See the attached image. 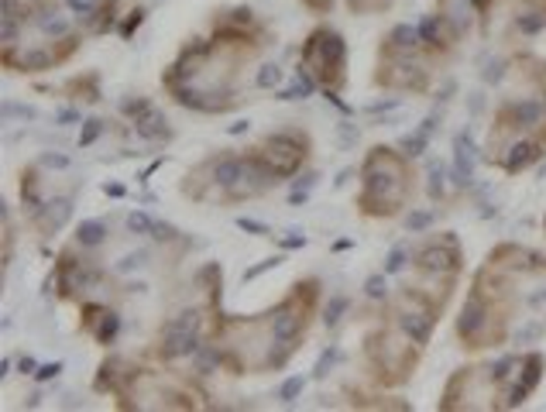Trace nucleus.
<instances>
[{
    "label": "nucleus",
    "instance_id": "nucleus-1",
    "mask_svg": "<svg viewBox=\"0 0 546 412\" xmlns=\"http://www.w3.org/2000/svg\"><path fill=\"white\" fill-rule=\"evenodd\" d=\"M529 275H546V258L519 248V244H498L481 272L474 275L468 303L457 320V340L468 351L498 347L509 337V323L516 313V285Z\"/></svg>",
    "mask_w": 546,
    "mask_h": 412
},
{
    "label": "nucleus",
    "instance_id": "nucleus-2",
    "mask_svg": "<svg viewBox=\"0 0 546 412\" xmlns=\"http://www.w3.org/2000/svg\"><path fill=\"white\" fill-rule=\"evenodd\" d=\"M413 196V169L406 154L392 148H371L361 165V193H358V210L364 217L389 220Z\"/></svg>",
    "mask_w": 546,
    "mask_h": 412
},
{
    "label": "nucleus",
    "instance_id": "nucleus-3",
    "mask_svg": "<svg viewBox=\"0 0 546 412\" xmlns=\"http://www.w3.org/2000/svg\"><path fill=\"white\" fill-rule=\"evenodd\" d=\"M419 351L423 347H419L416 340H409L392 320L385 327H378L375 334L364 337V358H368V368H371L375 382H382V385L409 382L419 364Z\"/></svg>",
    "mask_w": 546,
    "mask_h": 412
},
{
    "label": "nucleus",
    "instance_id": "nucleus-4",
    "mask_svg": "<svg viewBox=\"0 0 546 412\" xmlns=\"http://www.w3.org/2000/svg\"><path fill=\"white\" fill-rule=\"evenodd\" d=\"M299 66L323 86L327 93H340L347 83V42L334 28H316L299 52Z\"/></svg>",
    "mask_w": 546,
    "mask_h": 412
},
{
    "label": "nucleus",
    "instance_id": "nucleus-5",
    "mask_svg": "<svg viewBox=\"0 0 546 412\" xmlns=\"http://www.w3.org/2000/svg\"><path fill=\"white\" fill-rule=\"evenodd\" d=\"M248 154L258 162L268 176H275V179L282 182L303 169V162L310 154V138L303 131H279V134H268L265 141H258Z\"/></svg>",
    "mask_w": 546,
    "mask_h": 412
},
{
    "label": "nucleus",
    "instance_id": "nucleus-6",
    "mask_svg": "<svg viewBox=\"0 0 546 412\" xmlns=\"http://www.w3.org/2000/svg\"><path fill=\"white\" fill-rule=\"evenodd\" d=\"M124 114L131 117V124H134V131H138L141 138H148V141L169 138V121L162 117V110H158L152 100H145V97L128 100L124 103Z\"/></svg>",
    "mask_w": 546,
    "mask_h": 412
},
{
    "label": "nucleus",
    "instance_id": "nucleus-7",
    "mask_svg": "<svg viewBox=\"0 0 546 412\" xmlns=\"http://www.w3.org/2000/svg\"><path fill=\"white\" fill-rule=\"evenodd\" d=\"M79 327H83V334H90L97 344H104V347H110L114 340H117V334H121V316L114 313V309L107 306H83V320H79Z\"/></svg>",
    "mask_w": 546,
    "mask_h": 412
},
{
    "label": "nucleus",
    "instance_id": "nucleus-8",
    "mask_svg": "<svg viewBox=\"0 0 546 412\" xmlns=\"http://www.w3.org/2000/svg\"><path fill=\"white\" fill-rule=\"evenodd\" d=\"M21 203L28 206L31 217H38L49 206V200H45V179H42L38 165H28L25 172H21Z\"/></svg>",
    "mask_w": 546,
    "mask_h": 412
},
{
    "label": "nucleus",
    "instance_id": "nucleus-9",
    "mask_svg": "<svg viewBox=\"0 0 546 412\" xmlns=\"http://www.w3.org/2000/svg\"><path fill=\"white\" fill-rule=\"evenodd\" d=\"M117 7H121V0H100V7L86 18V21H90V31H93V35L114 31V28H117Z\"/></svg>",
    "mask_w": 546,
    "mask_h": 412
},
{
    "label": "nucleus",
    "instance_id": "nucleus-10",
    "mask_svg": "<svg viewBox=\"0 0 546 412\" xmlns=\"http://www.w3.org/2000/svg\"><path fill=\"white\" fill-rule=\"evenodd\" d=\"M107 241V224L104 220H83L76 227V244L79 248H100Z\"/></svg>",
    "mask_w": 546,
    "mask_h": 412
},
{
    "label": "nucleus",
    "instance_id": "nucleus-11",
    "mask_svg": "<svg viewBox=\"0 0 546 412\" xmlns=\"http://www.w3.org/2000/svg\"><path fill=\"white\" fill-rule=\"evenodd\" d=\"M66 93H79L83 100H90V103H97L100 100V83H97V76L90 73V76H76L69 86H66Z\"/></svg>",
    "mask_w": 546,
    "mask_h": 412
},
{
    "label": "nucleus",
    "instance_id": "nucleus-12",
    "mask_svg": "<svg viewBox=\"0 0 546 412\" xmlns=\"http://www.w3.org/2000/svg\"><path fill=\"white\" fill-rule=\"evenodd\" d=\"M430 124H433V121H426V124H423L419 131H413V134H406V141H402V152L409 154V158L426 148V141H430Z\"/></svg>",
    "mask_w": 546,
    "mask_h": 412
},
{
    "label": "nucleus",
    "instance_id": "nucleus-13",
    "mask_svg": "<svg viewBox=\"0 0 546 412\" xmlns=\"http://www.w3.org/2000/svg\"><path fill=\"white\" fill-rule=\"evenodd\" d=\"M347 306H351V299L347 296H334L330 303H327V313H323V320H327V327H337L340 316L347 313Z\"/></svg>",
    "mask_w": 546,
    "mask_h": 412
},
{
    "label": "nucleus",
    "instance_id": "nucleus-14",
    "mask_svg": "<svg viewBox=\"0 0 546 412\" xmlns=\"http://www.w3.org/2000/svg\"><path fill=\"white\" fill-rule=\"evenodd\" d=\"M104 128H107V124L100 121V117H90V121L83 124V134H79V148H90V145H93V141L104 134Z\"/></svg>",
    "mask_w": 546,
    "mask_h": 412
},
{
    "label": "nucleus",
    "instance_id": "nucleus-15",
    "mask_svg": "<svg viewBox=\"0 0 546 412\" xmlns=\"http://www.w3.org/2000/svg\"><path fill=\"white\" fill-rule=\"evenodd\" d=\"M128 231H134V234H155V220H152L148 213L134 210V213L128 217Z\"/></svg>",
    "mask_w": 546,
    "mask_h": 412
},
{
    "label": "nucleus",
    "instance_id": "nucleus-16",
    "mask_svg": "<svg viewBox=\"0 0 546 412\" xmlns=\"http://www.w3.org/2000/svg\"><path fill=\"white\" fill-rule=\"evenodd\" d=\"M351 14H375V11H385L389 0H347Z\"/></svg>",
    "mask_w": 546,
    "mask_h": 412
},
{
    "label": "nucleus",
    "instance_id": "nucleus-17",
    "mask_svg": "<svg viewBox=\"0 0 546 412\" xmlns=\"http://www.w3.org/2000/svg\"><path fill=\"white\" fill-rule=\"evenodd\" d=\"M141 21H145V11H141V7H134V11H128L124 25L117 28V35H121V38H131V35H134V31L141 28Z\"/></svg>",
    "mask_w": 546,
    "mask_h": 412
},
{
    "label": "nucleus",
    "instance_id": "nucleus-18",
    "mask_svg": "<svg viewBox=\"0 0 546 412\" xmlns=\"http://www.w3.org/2000/svg\"><path fill=\"white\" fill-rule=\"evenodd\" d=\"M255 83H258L261 90H268V86H279V83H282V69H279V66H261V73H258V79H255Z\"/></svg>",
    "mask_w": 546,
    "mask_h": 412
},
{
    "label": "nucleus",
    "instance_id": "nucleus-19",
    "mask_svg": "<svg viewBox=\"0 0 546 412\" xmlns=\"http://www.w3.org/2000/svg\"><path fill=\"white\" fill-rule=\"evenodd\" d=\"M364 292H368V299H385V275H371L364 282Z\"/></svg>",
    "mask_w": 546,
    "mask_h": 412
},
{
    "label": "nucleus",
    "instance_id": "nucleus-20",
    "mask_svg": "<svg viewBox=\"0 0 546 412\" xmlns=\"http://www.w3.org/2000/svg\"><path fill=\"white\" fill-rule=\"evenodd\" d=\"M406 258H409V251H406V248L399 244V248H395V251H392V255H389V261H385V272H389V275H395V272H402Z\"/></svg>",
    "mask_w": 546,
    "mask_h": 412
},
{
    "label": "nucleus",
    "instance_id": "nucleus-21",
    "mask_svg": "<svg viewBox=\"0 0 546 412\" xmlns=\"http://www.w3.org/2000/svg\"><path fill=\"white\" fill-rule=\"evenodd\" d=\"M279 265H282V258H265V261H261V265H255L251 272H244V282H251V279H258V275H265L268 268H279Z\"/></svg>",
    "mask_w": 546,
    "mask_h": 412
},
{
    "label": "nucleus",
    "instance_id": "nucleus-22",
    "mask_svg": "<svg viewBox=\"0 0 546 412\" xmlns=\"http://www.w3.org/2000/svg\"><path fill=\"white\" fill-rule=\"evenodd\" d=\"M66 4H69V7L76 11L83 21H86V18H90V14H93V11L100 7V0H66Z\"/></svg>",
    "mask_w": 546,
    "mask_h": 412
},
{
    "label": "nucleus",
    "instance_id": "nucleus-23",
    "mask_svg": "<svg viewBox=\"0 0 546 412\" xmlns=\"http://www.w3.org/2000/svg\"><path fill=\"white\" fill-rule=\"evenodd\" d=\"M299 392H303V378L296 375V378H289L286 385H282V392H279V399H282V402H292V399H296Z\"/></svg>",
    "mask_w": 546,
    "mask_h": 412
},
{
    "label": "nucleus",
    "instance_id": "nucleus-24",
    "mask_svg": "<svg viewBox=\"0 0 546 412\" xmlns=\"http://www.w3.org/2000/svg\"><path fill=\"white\" fill-rule=\"evenodd\" d=\"M334 358H337V347H330V351H327L323 358L316 360V378H323V375L330 371V364H334Z\"/></svg>",
    "mask_w": 546,
    "mask_h": 412
},
{
    "label": "nucleus",
    "instance_id": "nucleus-25",
    "mask_svg": "<svg viewBox=\"0 0 546 412\" xmlns=\"http://www.w3.org/2000/svg\"><path fill=\"white\" fill-rule=\"evenodd\" d=\"M59 371H62V364H59V360H55V364H42V368L35 371V378H38V382H49V378H55Z\"/></svg>",
    "mask_w": 546,
    "mask_h": 412
},
{
    "label": "nucleus",
    "instance_id": "nucleus-26",
    "mask_svg": "<svg viewBox=\"0 0 546 412\" xmlns=\"http://www.w3.org/2000/svg\"><path fill=\"white\" fill-rule=\"evenodd\" d=\"M237 227H241V231H251V234H258V237H265V234H268V227H265V224H255V220H244V217H241V220H237Z\"/></svg>",
    "mask_w": 546,
    "mask_h": 412
},
{
    "label": "nucleus",
    "instance_id": "nucleus-27",
    "mask_svg": "<svg viewBox=\"0 0 546 412\" xmlns=\"http://www.w3.org/2000/svg\"><path fill=\"white\" fill-rule=\"evenodd\" d=\"M310 11H316V14H327L330 7H334V0H303Z\"/></svg>",
    "mask_w": 546,
    "mask_h": 412
},
{
    "label": "nucleus",
    "instance_id": "nucleus-28",
    "mask_svg": "<svg viewBox=\"0 0 546 412\" xmlns=\"http://www.w3.org/2000/svg\"><path fill=\"white\" fill-rule=\"evenodd\" d=\"M42 165H55V169H66V165H69V158H66V154H45V158H42Z\"/></svg>",
    "mask_w": 546,
    "mask_h": 412
},
{
    "label": "nucleus",
    "instance_id": "nucleus-29",
    "mask_svg": "<svg viewBox=\"0 0 546 412\" xmlns=\"http://www.w3.org/2000/svg\"><path fill=\"white\" fill-rule=\"evenodd\" d=\"M430 224V213H413L409 217V231H419V227H426Z\"/></svg>",
    "mask_w": 546,
    "mask_h": 412
},
{
    "label": "nucleus",
    "instance_id": "nucleus-30",
    "mask_svg": "<svg viewBox=\"0 0 546 412\" xmlns=\"http://www.w3.org/2000/svg\"><path fill=\"white\" fill-rule=\"evenodd\" d=\"M468 4L474 7V11H478V14H481V18H485V14H488V11L495 7V0H468Z\"/></svg>",
    "mask_w": 546,
    "mask_h": 412
},
{
    "label": "nucleus",
    "instance_id": "nucleus-31",
    "mask_svg": "<svg viewBox=\"0 0 546 412\" xmlns=\"http://www.w3.org/2000/svg\"><path fill=\"white\" fill-rule=\"evenodd\" d=\"M303 244H306L303 234H296V237H286V241H282V248H303Z\"/></svg>",
    "mask_w": 546,
    "mask_h": 412
},
{
    "label": "nucleus",
    "instance_id": "nucleus-32",
    "mask_svg": "<svg viewBox=\"0 0 546 412\" xmlns=\"http://www.w3.org/2000/svg\"><path fill=\"white\" fill-rule=\"evenodd\" d=\"M18 368H21V375H35V358H21Z\"/></svg>",
    "mask_w": 546,
    "mask_h": 412
},
{
    "label": "nucleus",
    "instance_id": "nucleus-33",
    "mask_svg": "<svg viewBox=\"0 0 546 412\" xmlns=\"http://www.w3.org/2000/svg\"><path fill=\"white\" fill-rule=\"evenodd\" d=\"M76 117H79V110H62V114H59V124H73Z\"/></svg>",
    "mask_w": 546,
    "mask_h": 412
},
{
    "label": "nucleus",
    "instance_id": "nucleus-34",
    "mask_svg": "<svg viewBox=\"0 0 546 412\" xmlns=\"http://www.w3.org/2000/svg\"><path fill=\"white\" fill-rule=\"evenodd\" d=\"M104 193L107 196H124V186H114V182H110V186H104Z\"/></svg>",
    "mask_w": 546,
    "mask_h": 412
}]
</instances>
